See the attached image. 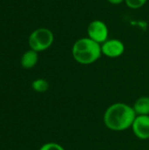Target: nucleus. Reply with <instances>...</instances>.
<instances>
[{
	"mask_svg": "<svg viewBox=\"0 0 149 150\" xmlns=\"http://www.w3.org/2000/svg\"><path fill=\"white\" fill-rule=\"evenodd\" d=\"M136 116L133 106L125 103H115L105 110L104 123L112 131H125L132 127Z\"/></svg>",
	"mask_w": 149,
	"mask_h": 150,
	"instance_id": "nucleus-1",
	"label": "nucleus"
},
{
	"mask_svg": "<svg viewBox=\"0 0 149 150\" xmlns=\"http://www.w3.org/2000/svg\"><path fill=\"white\" fill-rule=\"evenodd\" d=\"M72 55L75 61L80 64L94 63L102 55L101 45L89 37L78 39L72 47Z\"/></svg>",
	"mask_w": 149,
	"mask_h": 150,
	"instance_id": "nucleus-2",
	"label": "nucleus"
},
{
	"mask_svg": "<svg viewBox=\"0 0 149 150\" xmlns=\"http://www.w3.org/2000/svg\"><path fill=\"white\" fill-rule=\"evenodd\" d=\"M28 42L31 49L36 52H41L52 46L54 42V34L49 29L40 27L31 33Z\"/></svg>",
	"mask_w": 149,
	"mask_h": 150,
	"instance_id": "nucleus-3",
	"label": "nucleus"
},
{
	"mask_svg": "<svg viewBox=\"0 0 149 150\" xmlns=\"http://www.w3.org/2000/svg\"><path fill=\"white\" fill-rule=\"evenodd\" d=\"M87 33L89 38L101 45L108 40L109 30L104 21L96 19L89 24L87 27Z\"/></svg>",
	"mask_w": 149,
	"mask_h": 150,
	"instance_id": "nucleus-4",
	"label": "nucleus"
},
{
	"mask_svg": "<svg viewBox=\"0 0 149 150\" xmlns=\"http://www.w3.org/2000/svg\"><path fill=\"white\" fill-rule=\"evenodd\" d=\"M101 50L102 54L109 58H117L124 54L125 45L120 40L108 39L105 42L101 44Z\"/></svg>",
	"mask_w": 149,
	"mask_h": 150,
	"instance_id": "nucleus-5",
	"label": "nucleus"
},
{
	"mask_svg": "<svg viewBox=\"0 0 149 150\" xmlns=\"http://www.w3.org/2000/svg\"><path fill=\"white\" fill-rule=\"evenodd\" d=\"M132 129L137 138L149 139V115H137L132 125Z\"/></svg>",
	"mask_w": 149,
	"mask_h": 150,
	"instance_id": "nucleus-6",
	"label": "nucleus"
},
{
	"mask_svg": "<svg viewBox=\"0 0 149 150\" xmlns=\"http://www.w3.org/2000/svg\"><path fill=\"white\" fill-rule=\"evenodd\" d=\"M38 60V52L30 49L23 54L21 57V65L25 69H32L37 64Z\"/></svg>",
	"mask_w": 149,
	"mask_h": 150,
	"instance_id": "nucleus-7",
	"label": "nucleus"
},
{
	"mask_svg": "<svg viewBox=\"0 0 149 150\" xmlns=\"http://www.w3.org/2000/svg\"><path fill=\"white\" fill-rule=\"evenodd\" d=\"M133 108L136 115H149V97L139 98Z\"/></svg>",
	"mask_w": 149,
	"mask_h": 150,
	"instance_id": "nucleus-8",
	"label": "nucleus"
},
{
	"mask_svg": "<svg viewBox=\"0 0 149 150\" xmlns=\"http://www.w3.org/2000/svg\"><path fill=\"white\" fill-rule=\"evenodd\" d=\"M32 88L36 92L43 93V92H45V91H47L48 90L49 83H48V82L47 80H45L43 78H38V79H35L32 83Z\"/></svg>",
	"mask_w": 149,
	"mask_h": 150,
	"instance_id": "nucleus-9",
	"label": "nucleus"
},
{
	"mask_svg": "<svg viewBox=\"0 0 149 150\" xmlns=\"http://www.w3.org/2000/svg\"><path fill=\"white\" fill-rule=\"evenodd\" d=\"M148 0H125L126 2V4L131 8V9H133V10H136V9H140L141 8L142 6L145 5V4L147 3Z\"/></svg>",
	"mask_w": 149,
	"mask_h": 150,
	"instance_id": "nucleus-10",
	"label": "nucleus"
},
{
	"mask_svg": "<svg viewBox=\"0 0 149 150\" xmlns=\"http://www.w3.org/2000/svg\"><path fill=\"white\" fill-rule=\"evenodd\" d=\"M40 150H65V149L58 143L47 142V143L42 145Z\"/></svg>",
	"mask_w": 149,
	"mask_h": 150,
	"instance_id": "nucleus-11",
	"label": "nucleus"
},
{
	"mask_svg": "<svg viewBox=\"0 0 149 150\" xmlns=\"http://www.w3.org/2000/svg\"><path fill=\"white\" fill-rule=\"evenodd\" d=\"M107 1L112 4H119L122 2H124L125 0H107Z\"/></svg>",
	"mask_w": 149,
	"mask_h": 150,
	"instance_id": "nucleus-12",
	"label": "nucleus"
}]
</instances>
